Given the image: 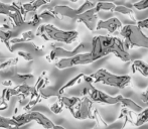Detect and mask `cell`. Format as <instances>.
<instances>
[{
	"label": "cell",
	"mask_w": 148,
	"mask_h": 129,
	"mask_svg": "<svg viewBox=\"0 0 148 129\" xmlns=\"http://www.w3.org/2000/svg\"><path fill=\"white\" fill-rule=\"evenodd\" d=\"M91 55L94 62L106 56L113 54L116 58L122 62H130L131 55L128 51V47L125 43L116 36L110 35H97L92 39Z\"/></svg>",
	"instance_id": "6da1fadb"
},
{
	"label": "cell",
	"mask_w": 148,
	"mask_h": 129,
	"mask_svg": "<svg viewBox=\"0 0 148 129\" xmlns=\"http://www.w3.org/2000/svg\"><path fill=\"white\" fill-rule=\"evenodd\" d=\"M121 36L128 49L130 47H142L148 49V36L144 34L137 24H127L120 30Z\"/></svg>",
	"instance_id": "7a4b0ae2"
},
{
	"label": "cell",
	"mask_w": 148,
	"mask_h": 129,
	"mask_svg": "<svg viewBox=\"0 0 148 129\" xmlns=\"http://www.w3.org/2000/svg\"><path fill=\"white\" fill-rule=\"evenodd\" d=\"M93 79L94 83H100L105 86L115 87L118 89H124L131 85V77L130 76H118V75L112 74L109 71L105 69H100L94 74L90 75Z\"/></svg>",
	"instance_id": "3957f363"
},
{
	"label": "cell",
	"mask_w": 148,
	"mask_h": 129,
	"mask_svg": "<svg viewBox=\"0 0 148 129\" xmlns=\"http://www.w3.org/2000/svg\"><path fill=\"white\" fill-rule=\"evenodd\" d=\"M45 32L49 40L66 45H72L79 37V32L77 30H62L53 24H45Z\"/></svg>",
	"instance_id": "277c9868"
},
{
	"label": "cell",
	"mask_w": 148,
	"mask_h": 129,
	"mask_svg": "<svg viewBox=\"0 0 148 129\" xmlns=\"http://www.w3.org/2000/svg\"><path fill=\"white\" fill-rule=\"evenodd\" d=\"M86 87H84L82 91L83 97H89L93 102L101 104H107V105H115L120 104V95L118 96H110V95L104 93L103 91L95 88L93 84L86 83Z\"/></svg>",
	"instance_id": "5b68a950"
},
{
	"label": "cell",
	"mask_w": 148,
	"mask_h": 129,
	"mask_svg": "<svg viewBox=\"0 0 148 129\" xmlns=\"http://www.w3.org/2000/svg\"><path fill=\"white\" fill-rule=\"evenodd\" d=\"M13 119L19 124L20 126H23L25 124L29 123L31 121H35L37 124L42 126L45 129H53L55 127V124L49 118L45 116L42 113L37 111H29L27 113H23L21 115H18L13 117Z\"/></svg>",
	"instance_id": "8992f818"
},
{
	"label": "cell",
	"mask_w": 148,
	"mask_h": 129,
	"mask_svg": "<svg viewBox=\"0 0 148 129\" xmlns=\"http://www.w3.org/2000/svg\"><path fill=\"white\" fill-rule=\"evenodd\" d=\"M94 63L93 57L91 53H84L77 55L76 57L70 58V59H62L55 64L56 68L59 70H64V69L72 68L75 66H82V64H89Z\"/></svg>",
	"instance_id": "52a82bcc"
},
{
	"label": "cell",
	"mask_w": 148,
	"mask_h": 129,
	"mask_svg": "<svg viewBox=\"0 0 148 129\" xmlns=\"http://www.w3.org/2000/svg\"><path fill=\"white\" fill-rule=\"evenodd\" d=\"M0 15H5L8 19L14 24V26L18 27L24 24L25 18L21 14L20 10L12 4H5L0 2Z\"/></svg>",
	"instance_id": "ba28073f"
},
{
	"label": "cell",
	"mask_w": 148,
	"mask_h": 129,
	"mask_svg": "<svg viewBox=\"0 0 148 129\" xmlns=\"http://www.w3.org/2000/svg\"><path fill=\"white\" fill-rule=\"evenodd\" d=\"M85 49V45L84 43H80L76 49H74L73 51H66V49H62L60 47H55V49L51 51L49 56L45 57L47 62H53L56 59H70V58L76 57L77 55L82 54V51Z\"/></svg>",
	"instance_id": "9c48e42d"
},
{
	"label": "cell",
	"mask_w": 148,
	"mask_h": 129,
	"mask_svg": "<svg viewBox=\"0 0 148 129\" xmlns=\"http://www.w3.org/2000/svg\"><path fill=\"white\" fill-rule=\"evenodd\" d=\"M93 101L89 97H83L73 117L78 120L93 119Z\"/></svg>",
	"instance_id": "30bf717a"
},
{
	"label": "cell",
	"mask_w": 148,
	"mask_h": 129,
	"mask_svg": "<svg viewBox=\"0 0 148 129\" xmlns=\"http://www.w3.org/2000/svg\"><path fill=\"white\" fill-rule=\"evenodd\" d=\"M97 9L93 8V9L89 10V11L82 13L78 16L77 21L78 22H83L86 25V27L88 28L90 32H95L97 30L98 25V16H97Z\"/></svg>",
	"instance_id": "8fae6325"
},
{
	"label": "cell",
	"mask_w": 148,
	"mask_h": 129,
	"mask_svg": "<svg viewBox=\"0 0 148 129\" xmlns=\"http://www.w3.org/2000/svg\"><path fill=\"white\" fill-rule=\"evenodd\" d=\"M123 24L117 17H111L107 20H99L98 21L97 30H106L109 33L113 34L117 32L118 30H122Z\"/></svg>",
	"instance_id": "7c38bea8"
},
{
	"label": "cell",
	"mask_w": 148,
	"mask_h": 129,
	"mask_svg": "<svg viewBox=\"0 0 148 129\" xmlns=\"http://www.w3.org/2000/svg\"><path fill=\"white\" fill-rule=\"evenodd\" d=\"M49 3L47 1H43V0H35L30 3H20V2H16V3H12V5H14L15 7H17L20 10L21 14L23 15V17H26V14L29 12H34L36 11L38 8H40L41 6L47 5Z\"/></svg>",
	"instance_id": "4fadbf2b"
},
{
	"label": "cell",
	"mask_w": 148,
	"mask_h": 129,
	"mask_svg": "<svg viewBox=\"0 0 148 129\" xmlns=\"http://www.w3.org/2000/svg\"><path fill=\"white\" fill-rule=\"evenodd\" d=\"M10 94L11 96H18V95H22L23 99H25L26 97L33 98L37 95H39V93L35 90L34 86H29V85H17L14 88L10 89Z\"/></svg>",
	"instance_id": "5bb4252c"
},
{
	"label": "cell",
	"mask_w": 148,
	"mask_h": 129,
	"mask_svg": "<svg viewBox=\"0 0 148 129\" xmlns=\"http://www.w3.org/2000/svg\"><path fill=\"white\" fill-rule=\"evenodd\" d=\"M49 9H51L60 19H62L60 16H62V17H68L71 18V19H77L79 16L77 9H73V8L66 5H57L53 8H49Z\"/></svg>",
	"instance_id": "9a60e30c"
},
{
	"label": "cell",
	"mask_w": 148,
	"mask_h": 129,
	"mask_svg": "<svg viewBox=\"0 0 148 129\" xmlns=\"http://www.w3.org/2000/svg\"><path fill=\"white\" fill-rule=\"evenodd\" d=\"M59 98H60V101H62L64 107L66 108V109L71 112V114L74 116L77 108H78V106L80 105L81 101H82V98H80V97H66V96H60Z\"/></svg>",
	"instance_id": "2e32d148"
},
{
	"label": "cell",
	"mask_w": 148,
	"mask_h": 129,
	"mask_svg": "<svg viewBox=\"0 0 148 129\" xmlns=\"http://www.w3.org/2000/svg\"><path fill=\"white\" fill-rule=\"evenodd\" d=\"M120 104L122 105L123 108H126V109L130 110L132 112H136V113H140L141 111H143L142 106L138 105L135 101H133L130 98L123 97L122 95H120Z\"/></svg>",
	"instance_id": "e0dca14e"
},
{
	"label": "cell",
	"mask_w": 148,
	"mask_h": 129,
	"mask_svg": "<svg viewBox=\"0 0 148 129\" xmlns=\"http://www.w3.org/2000/svg\"><path fill=\"white\" fill-rule=\"evenodd\" d=\"M85 77H86V75H85L84 73H81V74L77 75V76L74 77L73 79H71L70 81H68L66 84L62 85V86L59 89L60 96H62V94H64V92L66 90V89H70V88H72V87L77 86V85H79V84H81L82 82H84Z\"/></svg>",
	"instance_id": "ac0fdd59"
},
{
	"label": "cell",
	"mask_w": 148,
	"mask_h": 129,
	"mask_svg": "<svg viewBox=\"0 0 148 129\" xmlns=\"http://www.w3.org/2000/svg\"><path fill=\"white\" fill-rule=\"evenodd\" d=\"M132 73H139L143 77H148V64L141 60H135L131 64Z\"/></svg>",
	"instance_id": "d6986e66"
},
{
	"label": "cell",
	"mask_w": 148,
	"mask_h": 129,
	"mask_svg": "<svg viewBox=\"0 0 148 129\" xmlns=\"http://www.w3.org/2000/svg\"><path fill=\"white\" fill-rule=\"evenodd\" d=\"M14 35H15V32H11V30H0V40L7 47L8 51H11V53L13 51V49H12V47H11L10 40H11L12 38H14Z\"/></svg>",
	"instance_id": "ffe728a7"
},
{
	"label": "cell",
	"mask_w": 148,
	"mask_h": 129,
	"mask_svg": "<svg viewBox=\"0 0 148 129\" xmlns=\"http://www.w3.org/2000/svg\"><path fill=\"white\" fill-rule=\"evenodd\" d=\"M20 125L13 118H6L0 116V128L3 129H19Z\"/></svg>",
	"instance_id": "44dd1931"
},
{
	"label": "cell",
	"mask_w": 148,
	"mask_h": 129,
	"mask_svg": "<svg viewBox=\"0 0 148 129\" xmlns=\"http://www.w3.org/2000/svg\"><path fill=\"white\" fill-rule=\"evenodd\" d=\"M35 37V34L33 33V32L28 30L25 32L21 34V37H14L10 40L11 45H17V43H28V41L33 40Z\"/></svg>",
	"instance_id": "7402d4cb"
},
{
	"label": "cell",
	"mask_w": 148,
	"mask_h": 129,
	"mask_svg": "<svg viewBox=\"0 0 148 129\" xmlns=\"http://www.w3.org/2000/svg\"><path fill=\"white\" fill-rule=\"evenodd\" d=\"M12 81L18 85H27L28 82L34 81V77L31 74H14Z\"/></svg>",
	"instance_id": "603a6c76"
},
{
	"label": "cell",
	"mask_w": 148,
	"mask_h": 129,
	"mask_svg": "<svg viewBox=\"0 0 148 129\" xmlns=\"http://www.w3.org/2000/svg\"><path fill=\"white\" fill-rule=\"evenodd\" d=\"M38 93H39V95H40L41 99H49V98L53 97V96L60 97L59 94V90L56 91L55 89L51 88V87H45V88L39 90Z\"/></svg>",
	"instance_id": "cb8c5ba5"
},
{
	"label": "cell",
	"mask_w": 148,
	"mask_h": 129,
	"mask_svg": "<svg viewBox=\"0 0 148 129\" xmlns=\"http://www.w3.org/2000/svg\"><path fill=\"white\" fill-rule=\"evenodd\" d=\"M146 122H148V108L141 111L140 113H138V115H137L136 119L134 121V125L139 127V126L144 125Z\"/></svg>",
	"instance_id": "d4e9b609"
},
{
	"label": "cell",
	"mask_w": 148,
	"mask_h": 129,
	"mask_svg": "<svg viewBox=\"0 0 148 129\" xmlns=\"http://www.w3.org/2000/svg\"><path fill=\"white\" fill-rule=\"evenodd\" d=\"M96 9L98 12L100 11H115L116 5L112 2H97Z\"/></svg>",
	"instance_id": "484cf974"
},
{
	"label": "cell",
	"mask_w": 148,
	"mask_h": 129,
	"mask_svg": "<svg viewBox=\"0 0 148 129\" xmlns=\"http://www.w3.org/2000/svg\"><path fill=\"white\" fill-rule=\"evenodd\" d=\"M132 111L130 110L126 109V108H122L120 111V114L118 116V119H123L124 120V123H123V127L126 125L127 123H131L133 122V119H132ZM134 123V122H133Z\"/></svg>",
	"instance_id": "4316f807"
},
{
	"label": "cell",
	"mask_w": 148,
	"mask_h": 129,
	"mask_svg": "<svg viewBox=\"0 0 148 129\" xmlns=\"http://www.w3.org/2000/svg\"><path fill=\"white\" fill-rule=\"evenodd\" d=\"M97 5V2H92V1H85L80 7L77 9V12H78V15L82 13H85V12L89 11V10L93 9V8L96 7Z\"/></svg>",
	"instance_id": "83f0119b"
},
{
	"label": "cell",
	"mask_w": 148,
	"mask_h": 129,
	"mask_svg": "<svg viewBox=\"0 0 148 129\" xmlns=\"http://www.w3.org/2000/svg\"><path fill=\"white\" fill-rule=\"evenodd\" d=\"M40 100H41L40 95H37V96H35L33 98H30V100L27 102V104H26L25 106H23V110H24V111L29 112V110L31 109V108H32L33 106L36 105L38 102H40Z\"/></svg>",
	"instance_id": "f1b7e54d"
},
{
	"label": "cell",
	"mask_w": 148,
	"mask_h": 129,
	"mask_svg": "<svg viewBox=\"0 0 148 129\" xmlns=\"http://www.w3.org/2000/svg\"><path fill=\"white\" fill-rule=\"evenodd\" d=\"M116 13H120V14H123V15H133V10L132 8H129L127 6H123V5H119V6H116L115 8V11Z\"/></svg>",
	"instance_id": "f546056e"
},
{
	"label": "cell",
	"mask_w": 148,
	"mask_h": 129,
	"mask_svg": "<svg viewBox=\"0 0 148 129\" xmlns=\"http://www.w3.org/2000/svg\"><path fill=\"white\" fill-rule=\"evenodd\" d=\"M39 16L41 17L42 21H43V20H49V19H60V18L58 17V16L56 15V14L53 13L51 9L45 10V11L41 12V13L39 14Z\"/></svg>",
	"instance_id": "4dcf8cb0"
},
{
	"label": "cell",
	"mask_w": 148,
	"mask_h": 129,
	"mask_svg": "<svg viewBox=\"0 0 148 129\" xmlns=\"http://www.w3.org/2000/svg\"><path fill=\"white\" fill-rule=\"evenodd\" d=\"M64 105H62V101L60 100V98H59V100H58L56 103H53V105L51 106V112L53 113H55V114H60V112L62 111V109H64Z\"/></svg>",
	"instance_id": "1f68e13d"
},
{
	"label": "cell",
	"mask_w": 148,
	"mask_h": 129,
	"mask_svg": "<svg viewBox=\"0 0 148 129\" xmlns=\"http://www.w3.org/2000/svg\"><path fill=\"white\" fill-rule=\"evenodd\" d=\"M132 6L138 11H142V10H145L148 8V0H141V1L136 2V3H133Z\"/></svg>",
	"instance_id": "d6a6232c"
},
{
	"label": "cell",
	"mask_w": 148,
	"mask_h": 129,
	"mask_svg": "<svg viewBox=\"0 0 148 129\" xmlns=\"http://www.w3.org/2000/svg\"><path fill=\"white\" fill-rule=\"evenodd\" d=\"M17 63H18V58H14V59L8 60V61L4 62V63H1V64H0V71L5 70V69L9 68V67L15 66Z\"/></svg>",
	"instance_id": "836d02e7"
},
{
	"label": "cell",
	"mask_w": 148,
	"mask_h": 129,
	"mask_svg": "<svg viewBox=\"0 0 148 129\" xmlns=\"http://www.w3.org/2000/svg\"><path fill=\"white\" fill-rule=\"evenodd\" d=\"M35 35H36V36L42 37V38H45V40H49V37H47V34H45V24H42V25H40L38 28H37V32H36V33H35Z\"/></svg>",
	"instance_id": "e575fe53"
},
{
	"label": "cell",
	"mask_w": 148,
	"mask_h": 129,
	"mask_svg": "<svg viewBox=\"0 0 148 129\" xmlns=\"http://www.w3.org/2000/svg\"><path fill=\"white\" fill-rule=\"evenodd\" d=\"M41 22H42V19H41V17L39 16V14H34L32 17V19H31L30 23L32 26H40L39 24H41Z\"/></svg>",
	"instance_id": "d590c367"
},
{
	"label": "cell",
	"mask_w": 148,
	"mask_h": 129,
	"mask_svg": "<svg viewBox=\"0 0 148 129\" xmlns=\"http://www.w3.org/2000/svg\"><path fill=\"white\" fill-rule=\"evenodd\" d=\"M17 55L19 56V57H22V59H24L27 62H32V60H33L29 53H25V51H18Z\"/></svg>",
	"instance_id": "8d00e7d4"
},
{
	"label": "cell",
	"mask_w": 148,
	"mask_h": 129,
	"mask_svg": "<svg viewBox=\"0 0 148 129\" xmlns=\"http://www.w3.org/2000/svg\"><path fill=\"white\" fill-rule=\"evenodd\" d=\"M137 26L140 27L141 30H148V18L146 19H143V20H139L137 22Z\"/></svg>",
	"instance_id": "74e56055"
},
{
	"label": "cell",
	"mask_w": 148,
	"mask_h": 129,
	"mask_svg": "<svg viewBox=\"0 0 148 129\" xmlns=\"http://www.w3.org/2000/svg\"><path fill=\"white\" fill-rule=\"evenodd\" d=\"M140 99H141V101H142L143 103H147V102H148V87L146 88V90H145L144 92L141 93Z\"/></svg>",
	"instance_id": "f35d334b"
},
{
	"label": "cell",
	"mask_w": 148,
	"mask_h": 129,
	"mask_svg": "<svg viewBox=\"0 0 148 129\" xmlns=\"http://www.w3.org/2000/svg\"><path fill=\"white\" fill-rule=\"evenodd\" d=\"M8 108V102L4 101V100H1L0 102V111H4Z\"/></svg>",
	"instance_id": "ab89813d"
},
{
	"label": "cell",
	"mask_w": 148,
	"mask_h": 129,
	"mask_svg": "<svg viewBox=\"0 0 148 129\" xmlns=\"http://www.w3.org/2000/svg\"><path fill=\"white\" fill-rule=\"evenodd\" d=\"M2 84H3V86H5L6 88H7V87H11L14 83H13V81H12V80H5V81H3V82H2Z\"/></svg>",
	"instance_id": "60d3db41"
},
{
	"label": "cell",
	"mask_w": 148,
	"mask_h": 129,
	"mask_svg": "<svg viewBox=\"0 0 148 129\" xmlns=\"http://www.w3.org/2000/svg\"><path fill=\"white\" fill-rule=\"evenodd\" d=\"M53 129H66V128L62 127V126H60V125H55V127H53Z\"/></svg>",
	"instance_id": "b9f144b4"
}]
</instances>
